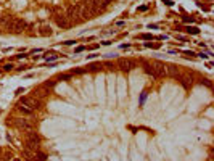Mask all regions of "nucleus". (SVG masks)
<instances>
[{
	"mask_svg": "<svg viewBox=\"0 0 214 161\" xmlns=\"http://www.w3.org/2000/svg\"><path fill=\"white\" fill-rule=\"evenodd\" d=\"M28 28V23L24 20H20V18H10L8 23L5 24V29L11 34H23Z\"/></svg>",
	"mask_w": 214,
	"mask_h": 161,
	"instance_id": "1",
	"label": "nucleus"
},
{
	"mask_svg": "<svg viewBox=\"0 0 214 161\" xmlns=\"http://www.w3.org/2000/svg\"><path fill=\"white\" fill-rule=\"evenodd\" d=\"M18 103H20V105H24V106H28V108H29V110H32V111L39 110V108H41V105H42L39 98H36V97H31V95L21 97Z\"/></svg>",
	"mask_w": 214,
	"mask_h": 161,
	"instance_id": "2",
	"label": "nucleus"
},
{
	"mask_svg": "<svg viewBox=\"0 0 214 161\" xmlns=\"http://www.w3.org/2000/svg\"><path fill=\"white\" fill-rule=\"evenodd\" d=\"M11 122L15 126H16L18 129H23V131H26V132H29V131H32L34 129V126H32V122L29 119H26V118H11Z\"/></svg>",
	"mask_w": 214,
	"mask_h": 161,
	"instance_id": "3",
	"label": "nucleus"
},
{
	"mask_svg": "<svg viewBox=\"0 0 214 161\" xmlns=\"http://www.w3.org/2000/svg\"><path fill=\"white\" fill-rule=\"evenodd\" d=\"M53 21H55V24H57L58 28H61V29L69 28V26H71V21L68 20V16H66L63 12H61V13H55V15H53Z\"/></svg>",
	"mask_w": 214,
	"mask_h": 161,
	"instance_id": "4",
	"label": "nucleus"
},
{
	"mask_svg": "<svg viewBox=\"0 0 214 161\" xmlns=\"http://www.w3.org/2000/svg\"><path fill=\"white\" fill-rule=\"evenodd\" d=\"M137 66V63L130 58H119L117 60V68L121 69V71H130Z\"/></svg>",
	"mask_w": 214,
	"mask_h": 161,
	"instance_id": "5",
	"label": "nucleus"
},
{
	"mask_svg": "<svg viewBox=\"0 0 214 161\" xmlns=\"http://www.w3.org/2000/svg\"><path fill=\"white\" fill-rule=\"evenodd\" d=\"M151 68H153L156 77H163V76L167 74V72H166V66L161 63V61H153V63H151Z\"/></svg>",
	"mask_w": 214,
	"mask_h": 161,
	"instance_id": "6",
	"label": "nucleus"
},
{
	"mask_svg": "<svg viewBox=\"0 0 214 161\" xmlns=\"http://www.w3.org/2000/svg\"><path fill=\"white\" fill-rule=\"evenodd\" d=\"M45 95H49V89L45 87V85H41V87L34 89V97H36V98L41 100L42 97H45Z\"/></svg>",
	"mask_w": 214,
	"mask_h": 161,
	"instance_id": "7",
	"label": "nucleus"
},
{
	"mask_svg": "<svg viewBox=\"0 0 214 161\" xmlns=\"http://www.w3.org/2000/svg\"><path fill=\"white\" fill-rule=\"evenodd\" d=\"M24 148L29 150V152H34V153H36L37 150H41V143H37V142H31V140H26Z\"/></svg>",
	"mask_w": 214,
	"mask_h": 161,
	"instance_id": "8",
	"label": "nucleus"
},
{
	"mask_svg": "<svg viewBox=\"0 0 214 161\" xmlns=\"http://www.w3.org/2000/svg\"><path fill=\"white\" fill-rule=\"evenodd\" d=\"M26 140H31V142H37V143H41V135L34 131H29L28 135H26Z\"/></svg>",
	"mask_w": 214,
	"mask_h": 161,
	"instance_id": "9",
	"label": "nucleus"
},
{
	"mask_svg": "<svg viewBox=\"0 0 214 161\" xmlns=\"http://www.w3.org/2000/svg\"><path fill=\"white\" fill-rule=\"evenodd\" d=\"M143 71H145L148 76H151L153 79H158L156 74H155V71H153V68H151V63H143Z\"/></svg>",
	"mask_w": 214,
	"mask_h": 161,
	"instance_id": "10",
	"label": "nucleus"
},
{
	"mask_svg": "<svg viewBox=\"0 0 214 161\" xmlns=\"http://www.w3.org/2000/svg\"><path fill=\"white\" fill-rule=\"evenodd\" d=\"M39 36H42V37L52 36V29H50V26H42V28L39 29Z\"/></svg>",
	"mask_w": 214,
	"mask_h": 161,
	"instance_id": "11",
	"label": "nucleus"
},
{
	"mask_svg": "<svg viewBox=\"0 0 214 161\" xmlns=\"http://www.w3.org/2000/svg\"><path fill=\"white\" fill-rule=\"evenodd\" d=\"M34 161H47V155L44 152H41V150H37L34 153Z\"/></svg>",
	"mask_w": 214,
	"mask_h": 161,
	"instance_id": "12",
	"label": "nucleus"
},
{
	"mask_svg": "<svg viewBox=\"0 0 214 161\" xmlns=\"http://www.w3.org/2000/svg\"><path fill=\"white\" fill-rule=\"evenodd\" d=\"M184 31L188 32V34H192V36H198V34H200V29H198L196 26H187Z\"/></svg>",
	"mask_w": 214,
	"mask_h": 161,
	"instance_id": "13",
	"label": "nucleus"
},
{
	"mask_svg": "<svg viewBox=\"0 0 214 161\" xmlns=\"http://www.w3.org/2000/svg\"><path fill=\"white\" fill-rule=\"evenodd\" d=\"M166 72H169L171 76H176V77H177V74H179V69L176 68V66H166Z\"/></svg>",
	"mask_w": 214,
	"mask_h": 161,
	"instance_id": "14",
	"label": "nucleus"
},
{
	"mask_svg": "<svg viewBox=\"0 0 214 161\" xmlns=\"http://www.w3.org/2000/svg\"><path fill=\"white\" fill-rule=\"evenodd\" d=\"M18 110H20L23 114H32V110H29L28 106H24V105H20V103H18Z\"/></svg>",
	"mask_w": 214,
	"mask_h": 161,
	"instance_id": "15",
	"label": "nucleus"
},
{
	"mask_svg": "<svg viewBox=\"0 0 214 161\" xmlns=\"http://www.w3.org/2000/svg\"><path fill=\"white\" fill-rule=\"evenodd\" d=\"M13 158L11 152H5L3 155H0V161H10Z\"/></svg>",
	"mask_w": 214,
	"mask_h": 161,
	"instance_id": "16",
	"label": "nucleus"
},
{
	"mask_svg": "<svg viewBox=\"0 0 214 161\" xmlns=\"http://www.w3.org/2000/svg\"><path fill=\"white\" fill-rule=\"evenodd\" d=\"M58 56H60V55H55V53L49 55V53H47V55H44V58H45L47 61H57V60H58Z\"/></svg>",
	"mask_w": 214,
	"mask_h": 161,
	"instance_id": "17",
	"label": "nucleus"
},
{
	"mask_svg": "<svg viewBox=\"0 0 214 161\" xmlns=\"http://www.w3.org/2000/svg\"><path fill=\"white\" fill-rule=\"evenodd\" d=\"M138 39H142V40H151V39H155V36H153V34H138Z\"/></svg>",
	"mask_w": 214,
	"mask_h": 161,
	"instance_id": "18",
	"label": "nucleus"
},
{
	"mask_svg": "<svg viewBox=\"0 0 214 161\" xmlns=\"http://www.w3.org/2000/svg\"><path fill=\"white\" fill-rule=\"evenodd\" d=\"M26 29H29V31H26V32H28V36H36V31H34L36 26H34V24H28V28H26Z\"/></svg>",
	"mask_w": 214,
	"mask_h": 161,
	"instance_id": "19",
	"label": "nucleus"
},
{
	"mask_svg": "<svg viewBox=\"0 0 214 161\" xmlns=\"http://www.w3.org/2000/svg\"><path fill=\"white\" fill-rule=\"evenodd\" d=\"M71 77H73V74L69 72V74H60V76H58L57 79H58V80H69Z\"/></svg>",
	"mask_w": 214,
	"mask_h": 161,
	"instance_id": "20",
	"label": "nucleus"
},
{
	"mask_svg": "<svg viewBox=\"0 0 214 161\" xmlns=\"http://www.w3.org/2000/svg\"><path fill=\"white\" fill-rule=\"evenodd\" d=\"M98 69H101V64H92L87 68V71H98Z\"/></svg>",
	"mask_w": 214,
	"mask_h": 161,
	"instance_id": "21",
	"label": "nucleus"
},
{
	"mask_svg": "<svg viewBox=\"0 0 214 161\" xmlns=\"http://www.w3.org/2000/svg\"><path fill=\"white\" fill-rule=\"evenodd\" d=\"M145 47L146 48H159V44H151V42H146Z\"/></svg>",
	"mask_w": 214,
	"mask_h": 161,
	"instance_id": "22",
	"label": "nucleus"
},
{
	"mask_svg": "<svg viewBox=\"0 0 214 161\" xmlns=\"http://www.w3.org/2000/svg\"><path fill=\"white\" fill-rule=\"evenodd\" d=\"M55 84H57V80H47V82H45V87H47V89H50V87H53V85H55Z\"/></svg>",
	"mask_w": 214,
	"mask_h": 161,
	"instance_id": "23",
	"label": "nucleus"
},
{
	"mask_svg": "<svg viewBox=\"0 0 214 161\" xmlns=\"http://www.w3.org/2000/svg\"><path fill=\"white\" fill-rule=\"evenodd\" d=\"M184 21H185V23H193L195 18L193 16H184Z\"/></svg>",
	"mask_w": 214,
	"mask_h": 161,
	"instance_id": "24",
	"label": "nucleus"
},
{
	"mask_svg": "<svg viewBox=\"0 0 214 161\" xmlns=\"http://www.w3.org/2000/svg\"><path fill=\"white\" fill-rule=\"evenodd\" d=\"M10 69H13V64H11V63L3 64V71H10Z\"/></svg>",
	"mask_w": 214,
	"mask_h": 161,
	"instance_id": "25",
	"label": "nucleus"
},
{
	"mask_svg": "<svg viewBox=\"0 0 214 161\" xmlns=\"http://www.w3.org/2000/svg\"><path fill=\"white\" fill-rule=\"evenodd\" d=\"M145 98H146V90H145V92H142V97H140V105H143Z\"/></svg>",
	"mask_w": 214,
	"mask_h": 161,
	"instance_id": "26",
	"label": "nucleus"
},
{
	"mask_svg": "<svg viewBox=\"0 0 214 161\" xmlns=\"http://www.w3.org/2000/svg\"><path fill=\"white\" fill-rule=\"evenodd\" d=\"M84 50H85V47H84V45H79V47H77L76 50H74V52H76V53H81V52H84Z\"/></svg>",
	"mask_w": 214,
	"mask_h": 161,
	"instance_id": "27",
	"label": "nucleus"
},
{
	"mask_svg": "<svg viewBox=\"0 0 214 161\" xmlns=\"http://www.w3.org/2000/svg\"><path fill=\"white\" fill-rule=\"evenodd\" d=\"M148 5H142V7H138V12H146V10H148Z\"/></svg>",
	"mask_w": 214,
	"mask_h": 161,
	"instance_id": "28",
	"label": "nucleus"
},
{
	"mask_svg": "<svg viewBox=\"0 0 214 161\" xmlns=\"http://www.w3.org/2000/svg\"><path fill=\"white\" fill-rule=\"evenodd\" d=\"M184 53H185L187 56H195V53L192 52V50H185V52H184Z\"/></svg>",
	"mask_w": 214,
	"mask_h": 161,
	"instance_id": "29",
	"label": "nucleus"
},
{
	"mask_svg": "<svg viewBox=\"0 0 214 161\" xmlns=\"http://www.w3.org/2000/svg\"><path fill=\"white\" fill-rule=\"evenodd\" d=\"M97 53H92V55H87V60H93V58H97Z\"/></svg>",
	"mask_w": 214,
	"mask_h": 161,
	"instance_id": "30",
	"label": "nucleus"
},
{
	"mask_svg": "<svg viewBox=\"0 0 214 161\" xmlns=\"http://www.w3.org/2000/svg\"><path fill=\"white\" fill-rule=\"evenodd\" d=\"M103 2H105V3H106V5H108V7H109V5H111V3H114L116 0H103Z\"/></svg>",
	"mask_w": 214,
	"mask_h": 161,
	"instance_id": "31",
	"label": "nucleus"
},
{
	"mask_svg": "<svg viewBox=\"0 0 214 161\" xmlns=\"http://www.w3.org/2000/svg\"><path fill=\"white\" fill-rule=\"evenodd\" d=\"M163 2H164V3L167 5V7H172V5H174L172 2H171V0H163Z\"/></svg>",
	"mask_w": 214,
	"mask_h": 161,
	"instance_id": "32",
	"label": "nucleus"
},
{
	"mask_svg": "<svg viewBox=\"0 0 214 161\" xmlns=\"http://www.w3.org/2000/svg\"><path fill=\"white\" fill-rule=\"evenodd\" d=\"M76 44V40H68V42H65V45H74Z\"/></svg>",
	"mask_w": 214,
	"mask_h": 161,
	"instance_id": "33",
	"label": "nucleus"
},
{
	"mask_svg": "<svg viewBox=\"0 0 214 161\" xmlns=\"http://www.w3.org/2000/svg\"><path fill=\"white\" fill-rule=\"evenodd\" d=\"M26 56H28V55H24V53H20V55H16V58H18V60H21V58H26Z\"/></svg>",
	"mask_w": 214,
	"mask_h": 161,
	"instance_id": "34",
	"label": "nucleus"
},
{
	"mask_svg": "<svg viewBox=\"0 0 214 161\" xmlns=\"http://www.w3.org/2000/svg\"><path fill=\"white\" fill-rule=\"evenodd\" d=\"M176 37H177L179 40H182V42H185V40H187V37H184V36H176Z\"/></svg>",
	"mask_w": 214,
	"mask_h": 161,
	"instance_id": "35",
	"label": "nucleus"
},
{
	"mask_svg": "<svg viewBox=\"0 0 214 161\" xmlns=\"http://www.w3.org/2000/svg\"><path fill=\"white\" fill-rule=\"evenodd\" d=\"M129 47H130L129 44H122V45H121V48H129Z\"/></svg>",
	"mask_w": 214,
	"mask_h": 161,
	"instance_id": "36",
	"label": "nucleus"
},
{
	"mask_svg": "<svg viewBox=\"0 0 214 161\" xmlns=\"http://www.w3.org/2000/svg\"><path fill=\"white\" fill-rule=\"evenodd\" d=\"M11 161H23V160H21V158H15V156H13Z\"/></svg>",
	"mask_w": 214,
	"mask_h": 161,
	"instance_id": "37",
	"label": "nucleus"
}]
</instances>
